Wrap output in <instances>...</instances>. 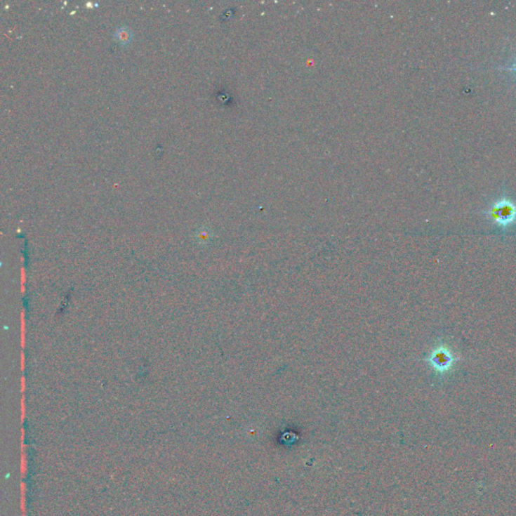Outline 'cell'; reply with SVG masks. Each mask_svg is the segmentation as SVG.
Instances as JSON below:
<instances>
[{
    "mask_svg": "<svg viewBox=\"0 0 516 516\" xmlns=\"http://www.w3.org/2000/svg\"><path fill=\"white\" fill-rule=\"evenodd\" d=\"M483 214L486 215L492 223L505 231L508 227L515 223L516 204L504 195L496 202L493 203L489 209L483 212Z\"/></svg>",
    "mask_w": 516,
    "mask_h": 516,
    "instance_id": "obj_1",
    "label": "cell"
},
{
    "mask_svg": "<svg viewBox=\"0 0 516 516\" xmlns=\"http://www.w3.org/2000/svg\"><path fill=\"white\" fill-rule=\"evenodd\" d=\"M425 360L430 363V366L434 368L437 373L443 376L446 372L450 371L451 368L457 361L460 360V358L454 355L446 345L441 343L430 351Z\"/></svg>",
    "mask_w": 516,
    "mask_h": 516,
    "instance_id": "obj_2",
    "label": "cell"
},
{
    "mask_svg": "<svg viewBox=\"0 0 516 516\" xmlns=\"http://www.w3.org/2000/svg\"><path fill=\"white\" fill-rule=\"evenodd\" d=\"M115 38L121 44L129 43L131 39V32L127 27H119L115 32Z\"/></svg>",
    "mask_w": 516,
    "mask_h": 516,
    "instance_id": "obj_3",
    "label": "cell"
},
{
    "mask_svg": "<svg viewBox=\"0 0 516 516\" xmlns=\"http://www.w3.org/2000/svg\"><path fill=\"white\" fill-rule=\"evenodd\" d=\"M498 70L501 71H509V72H513V73L516 74V61L515 63L512 65V66L509 67H499Z\"/></svg>",
    "mask_w": 516,
    "mask_h": 516,
    "instance_id": "obj_4",
    "label": "cell"
}]
</instances>
